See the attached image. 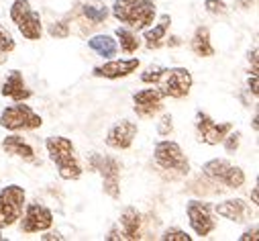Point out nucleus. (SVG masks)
<instances>
[{"mask_svg": "<svg viewBox=\"0 0 259 241\" xmlns=\"http://www.w3.org/2000/svg\"><path fill=\"white\" fill-rule=\"evenodd\" d=\"M159 239L161 241H192V235H188L186 231H182L178 227H169L163 231V235Z\"/></svg>", "mask_w": 259, "mask_h": 241, "instance_id": "26", "label": "nucleus"}, {"mask_svg": "<svg viewBox=\"0 0 259 241\" xmlns=\"http://www.w3.org/2000/svg\"><path fill=\"white\" fill-rule=\"evenodd\" d=\"M249 62H253V74H257V47H253V51H249Z\"/></svg>", "mask_w": 259, "mask_h": 241, "instance_id": "34", "label": "nucleus"}, {"mask_svg": "<svg viewBox=\"0 0 259 241\" xmlns=\"http://www.w3.org/2000/svg\"><path fill=\"white\" fill-rule=\"evenodd\" d=\"M139 66H141V62L137 57H131V59H112V62H108V64L96 66L92 70V76L106 78V80H118V78H126V76H131L133 72H137Z\"/></svg>", "mask_w": 259, "mask_h": 241, "instance_id": "15", "label": "nucleus"}, {"mask_svg": "<svg viewBox=\"0 0 259 241\" xmlns=\"http://www.w3.org/2000/svg\"><path fill=\"white\" fill-rule=\"evenodd\" d=\"M137 131H139L137 123H133V120H128V118H122L108 129L104 141L112 149H128L133 145L135 137H137Z\"/></svg>", "mask_w": 259, "mask_h": 241, "instance_id": "14", "label": "nucleus"}, {"mask_svg": "<svg viewBox=\"0 0 259 241\" xmlns=\"http://www.w3.org/2000/svg\"><path fill=\"white\" fill-rule=\"evenodd\" d=\"M169 25H171V17H169V15H161V17H159V23H157L153 29L145 31V35H143L145 47H147V49H159V47L163 45V39H165V35H167Z\"/></svg>", "mask_w": 259, "mask_h": 241, "instance_id": "20", "label": "nucleus"}, {"mask_svg": "<svg viewBox=\"0 0 259 241\" xmlns=\"http://www.w3.org/2000/svg\"><path fill=\"white\" fill-rule=\"evenodd\" d=\"M3 149H5L9 155H17V157H21V159H25V162H29V164H39L37 157H35V149H33L21 135H9V137H5Z\"/></svg>", "mask_w": 259, "mask_h": 241, "instance_id": "19", "label": "nucleus"}, {"mask_svg": "<svg viewBox=\"0 0 259 241\" xmlns=\"http://www.w3.org/2000/svg\"><path fill=\"white\" fill-rule=\"evenodd\" d=\"M202 176L214 184H223L225 188H241L245 184V172L239 166L229 164L227 159H210L202 166Z\"/></svg>", "mask_w": 259, "mask_h": 241, "instance_id": "6", "label": "nucleus"}, {"mask_svg": "<svg viewBox=\"0 0 259 241\" xmlns=\"http://www.w3.org/2000/svg\"><path fill=\"white\" fill-rule=\"evenodd\" d=\"M171 129H174V125H171V114H163V118L159 120V125H157V133H159V135H169Z\"/></svg>", "mask_w": 259, "mask_h": 241, "instance_id": "31", "label": "nucleus"}, {"mask_svg": "<svg viewBox=\"0 0 259 241\" xmlns=\"http://www.w3.org/2000/svg\"><path fill=\"white\" fill-rule=\"evenodd\" d=\"M194 127H196V135L202 143L206 145H219L223 143V139L227 137V133L233 129L231 123H217V120L206 114L204 110H196V120H194Z\"/></svg>", "mask_w": 259, "mask_h": 241, "instance_id": "11", "label": "nucleus"}, {"mask_svg": "<svg viewBox=\"0 0 259 241\" xmlns=\"http://www.w3.org/2000/svg\"><path fill=\"white\" fill-rule=\"evenodd\" d=\"M114 37L118 39L120 49H122L124 53H135V51L139 49V45H141V39L133 33V29H128V27H118V29L114 31Z\"/></svg>", "mask_w": 259, "mask_h": 241, "instance_id": "24", "label": "nucleus"}, {"mask_svg": "<svg viewBox=\"0 0 259 241\" xmlns=\"http://www.w3.org/2000/svg\"><path fill=\"white\" fill-rule=\"evenodd\" d=\"M186 215L192 231L198 237H208L217 229V221L212 219V205L206 200L194 198L186 205Z\"/></svg>", "mask_w": 259, "mask_h": 241, "instance_id": "10", "label": "nucleus"}, {"mask_svg": "<svg viewBox=\"0 0 259 241\" xmlns=\"http://www.w3.org/2000/svg\"><path fill=\"white\" fill-rule=\"evenodd\" d=\"M192 74L190 70L186 68H165L163 76L159 78L157 86H159V92L163 96H169V98H186L190 94V88H192Z\"/></svg>", "mask_w": 259, "mask_h": 241, "instance_id": "9", "label": "nucleus"}, {"mask_svg": "<svg viewBox=\"0 0 259 241\" xmlns=\"http://www.w3.org/2000/svg\"><path fill=\"white\" fill-rule=\"evenodd\" d=\"M49 35L55 37V39H63V37H68L70 35V25L68 21H59V23H53L49 27Z\"/></svg>", "mask_w": 259, "mask_h": 241, "instance_id": "30", "label": "nucleus"}, {"mask_svg": "<svg viewBox=\"0 0 259 241\" xmlns=\"http://www.w3.org/2000/svg\"><path fill=\"white\" fill-rule=\"evenodd\" d=\"M43 125V118L29 104H13L0 112V127L9 131H35Z\"/></svg>", "mask_w": 259, "mask_h": 241, "instance_id": "4", "label": "nucleus"}, {"mask_svg": "<svg viewBox=\"0 0 259 241\" xmlns=\"http://www.w3.org/2000/svg\"><path fill=\"white\" fill-rule=\"evenodd\" d=\"M257 233H259V227H257V225H253L251 229H247V231L239 237V241H249V239H253V241H255V239H257Z\"/></svg>", "mask_w": 259, "mask_h": 241, "instance_id": "32", "label": "nucleus"}, {"mask_svg": "<svg viewBox=\"0 0 259 241\" xmlns=\"http://www.w3.org/2000/svg\"><path fill=\"white\" fill-rule=\"evenodd\" d=\"M7 59H9V55H7V53H3V51H0V66H3V64L7 62Z\"/></svg>", "mask_w": 259, "mask_h": 241, "instance_id": "37", "label": "nucleus"}, {"mask_svg": "<svg viewBox=\"0 0 259 241\" xmlns=\"http://www.w3.org/2000/svg\"><path fill=\"white\" fill-rule=\"evenodd\" d=\"M163 72H165L163 66H149V68L141 74V82H145V84H157L159 78L163 76Z\"/></svg>", "mask_w": 259, "mask_h": 241, "instance_id": "25", "label": "nucleus"}, {"mask_svg": "<svg viewBox=\"0 0 259 241\" xmlns=\"http://www.w3.org/2000/svg\"><path fill=\"white\" fill-rule=\"evenodd\" d=\"M249 90L257 96V74H253V76L249 78Z\"/></svg>", "mask_w": 259, "mask_h": 241, "instance_id": "35", "label": "nucleus"}, {"mask_svg": "<svg viewBox=\"0 0 259 241\" xmlns=\"http://www.w3.org/2000/svg\"><path fill=\"white\" fill-rule=\"evenodd\" d=\"M133 108L139 118H153L163 110V94L159 88H145L133 94Z\"/></svg>", "mask_w": 259, "mask_h": 241, "instance_id": "13", "label": "nucleus"}, {"mask_svg": "<svg viewBox=\"0 0 259 241\" xmlns=\"http://www.w3.org/2000/svg\"><path fill=\"white\" fill-rule=\"evenodd\" d=\"M45 149L49 153V159L57 166V172L63 180H80L84 170L76 155V147L68 137H61V135L47 137Z\"/></svg>", "mask_w": 259, "mask_h": 241, "instance_id": "1", "label": "nucleus"}, {"mask_svg": "<svg viewBox=\"0 0 259 241\" xmlns=\"http://www.w3.org/2000/svg\"><path fill=\"white\" fill-rule=\"evenodd\" d=\"M41 239H43V241H51V239H57V241H63V239H66V237H63V235H59L57 231H49L47 235H41Z\"/></svg>", "mask_w": 259, "mask_h": 241, "instance_id": "33", "label": "nucleus"}, {"mask_svg": "<svg viewBox=\"0 0 259 241\" xmlns=\"http://www.w3.org/2000/svg\"><path fill=\"white\" fill-rule=\"evenodd\" d=\"M0 241H5V237H3V235H0Z\"/></svg>", "mask_w": 259, "mask_h": 241, "instance_id": "39", "label": "nucleus"}, {"mask_svg": "<svg viewBox=\"0 0 259 241\" xmlns=\"http://www.w3.org/2000/svg\"><path fill=\"white\" fill-rule=\"evenodd\" d=\"M157 9L153 0H114L112 3V17L124 27L143 31L155 21Z\"/></svg>", "mask_w": 259, "mask_h": 241, "instance_id": "2", "label": "nucleus"}, {"mask_svg": "<svg viewBox=\"0 0 259 241\" xmlns=\"http://www.w3.org/2000/svg\"><path fill=\"white\" fill-rule=\"evenodd\" d=\"M223 145H225L227 153H235V151L239 149V145H241V133L231 129V131L227 133V137L223 139Z\"/></svg>", "mask_w": 259, "mask_h": 241, "instance_id": "28", "label": "nucleus"}, {"mask_svg": "<svg viewBox=\"0 0 259 241\" xmlns=\"http://www.w3.org/2000/svg\"><path fill=\"white\" fill-rule=\"evenodd\" d=\"M204 9L210 15H221V17H225L229 13V7L223 3V0H204Z\"/></svg>", "mask_w": 259, "mask_h": 241, "instance_id": "29", "label": "nucleus"}, {"mask_svg": "<svg viewBox=\"0 0 259 241\" xmlns=\"http://www.w3.org/2000/svg\"><path fill=\"white\" fill-rule=\"evenodd\" d=\"M25 203H27V194L23 186L9 184L0 188V229L13 227L21 219Z\"/></svg>", "mask_w": 259, "mask_h": 241, "instance_id": "5", "label": "nucleus"}, {"mask_svg": "<svg viewBox=\"0 0 259 241\" xmlns=\"http://www.w3.org/2000/svg\"><path fill=\"white\" fill-rule=\"evenodd\" d=\"M88 166L92 172H98L102 176V190L118 200L120 198V166L114 157L110 155H100V153H90L88 157Z\"/></svg>", "mask_w": 259, "mask_h": 241, "instance_id": "3", "label": "nucleus"}, {"mask_svg": "<svg viewBox=\"0 0 259 241\" xmlns=\"http://www.w3.org/2000/svg\"><path fill=\"white\" fill-rule=\"evenodd\" d=\"M251 200H253L255 207L259 205V188L257 186H253V190H251Z\"/></svg>", "mask_w": 259, "mask_h": 241, "instance_id": "36", "label": "nucleus"}, {"mask_svg": "<svg viewBox=\"0 0 259 241\" xmlns=\"http://www.w3.org/2000/svg\"><path fill=\"white\" fill-rule=\"evenodd\" d=\"M0 94L7 96V98H13L15 102H25V100H29L33 96V92L27 88L25 78H23V74L19 70H11L9 72L3 88H0Z\"/></svg>", "mask_w": 259, "mask_h": 241, "instance_id": "16", "label": "nucleus"}, {"mask_svg": "<svg viewBox=\"0 0 259 241\" xmlns=\"http://www.w3.org/2000/svg\"><path fill=\"white\" fill-rule=\"evenodd\" d=\"M217 215L233 221V223H247L251 219V207L243 198H229L214 207Z\"/></svg>", "mask_w": 259, "mask_h": 241, "instance_id": "17", "label": "nucleus"}, {"mask_svg": "<svg viewBox=\"0 0 259 241\" xmlns=\"http://www.w3.org/2000/svg\"><path fill=\"white\" fill-rule=\"evenodd\" d=\"M153 159L161 170L174 172L178 178L188 176V172H190V162L186 159L182 147L176 141H169V139L159 141L153 149Z\"/></svg>", "mask_w": 259, "mask_h": 241, "instance_id": "8", "label": "nucleus"}, {"mask_svg": "<svg viewBox=\"0 0 259 241\" xmlns=\"http://www.w3.org/2000/svg\"><path fill=\"white\" fill-rule=\"evenodd\" d=\"M251 125H253V129H255V131L259 129V127H257V116H253V123H251Z\"/></svg>", "mask_w": 259, "mask_h": 241, "instance_id": "38", "label": "nucleus"}, {"mask_svg": "<svg viewBox=\"0 0 259 241\" xmlns=\"http://www.w3.org/2000/svg\"><path fill=\"white\" fill-rule=\"evenodd\" d=\"M190 47L192 51L200 55V57H212L214 55V47L210 43V31L208 27H198L196 31H194V37L190 41Z\"/></svg>", "mask_w": 259, "mask_h": 241, "instance_id": "21", "label": "nucleus"}, {"mask_svg": "<svg viewBox=\"0 0 259 241\" xmlns=\"http://www.w3.org/2000/svg\"><path fill=\"white\" fill-rule=\"evenodd\" d=\"M11 19L17 25V29L23 33L25 39H29V41L41 39V35H43L41 17L37 11H33L29 0H15L11 7Z\"/></svg>", "mask_w": 259, "mask_h": 241, "instance_id": "7", "label": "nucleus"}, {"mask_svg": "<svg viewBox=\"0 0 259 241\" xmlns=\"http://www.w3.org/2000/svg\"><path fill=\"white\" fill-rule=\"evenodd\" d=\"M88 47L94 53H98L100 57H106V59L114 57L116 51H118V43L112 35H96V37L88 39Z\"/></svg>", "mask_w": 259, "mask_h": 241, "instance_id": "22", "label": "nucleus"}, {"mask_svg": "<svg viewBox=\"0 0 259 241\" xmlns=\"http://www.w3.org/2000/svg\"><path fill=\"white\" fill-rule=\"evenodd\" d=\"M82 13L84 17L92 23V25H102L106 19H108V7L102 5V3H96V0H90V3H84L82 5Z\"/></svg>", "mask_w": 259, "mask_h": 241, "instance_id": "23", "label": "nucleus"}, {"mask_svg": "<svg viewBox=\"0 0 259 241\" xmlns=\"http://www.w3.org/2000/svg\"><path fill=\"white\" fill-rule=\"evenodd\" d=\"M120 239H141V215L137 209L126 207L120 213Z\"/></svg>", "mask_w": 259, "mask_h": 241, "instance_id": "18", "label": "nucleus"}, {"mask_svg": "<svg viewBox=\"0 0 259 241\" xmlns=\"http://www.w3.org/2000/svg\"><path fill=\"white\" fill-rule=\"evenodd\" d=\"M23 223H21V231L23 233H39V231H47L53 225V213L39 203H31L25 209Z\"/></svg>", "mask_w": 259, "mask_h": 241, "instance_id": "12", "label": "nucleus"}, {"mask_svg": "<svg viewBox=\"0 0 259 241\" xmlns=\"http://www.w3.org/2000/svg\"><path fill=\"white\" fill-rule=\"evenodd\" d=\"M15 49V39L11 35V31L0 23V51L3 53H11Z\"/></svg>", "mask_w": 259, "mask_h": 241, "instance_id": "27", "label": "nucleus"}]
</instances>
